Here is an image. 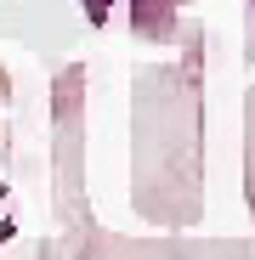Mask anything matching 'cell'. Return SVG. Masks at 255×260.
<instances>
[]
</instances>
